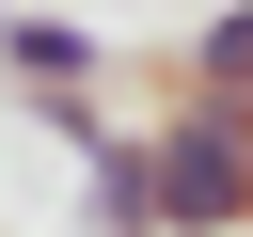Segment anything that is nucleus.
<instances>
[{
	"label": "nucleus",
	"instance_id": "obj_1",
	"mask_svg": "<svg viewBox=\"0 0 253 237\" xmlns=\"http://www.w3.org/2000/svg\"><path fill=\"white\" fill-rule=\"evenodd\" d=\"M158 221L174 237H253V95H190L158 111Z\"/></svg>",
	"mask_w": 253,
	"mask_h": 237
},
{
	"label": "nucleus",
	"instance_id": "obj_3",
	"mask_svg": "<svg viewBox=\"0 0 253 237\" xmlns=\"http://www.w3.org/2000/svg\"><path fill=\"white\" fill-rule=\"evenodd\" d=\"M95 63H111V47H95L79 16H0V79H32V95H95Z\"/></svg>",
	"mask_w": 253,
	"mask_h": 237
},
{
	"label": "nucleus",
	"instance_id": "obj_4",
	"mask_svg": "<svg viewBox=\"0 0 253 237\" xmlns=\"http://www.w3.org/2000/svg\"><path fill=\"white\" fill-rule=\"evenodd\" d=\"M190 95H253V0H221L206 32H190V63H174Z\"/></svg>",
	"mask_w": 253,
	"mask_h": 237
},
{
	"label": "nucleus",
	"instance_id": "obj_2",
	"mask_svg": "<svg viewBox=\"0 0 253 237\" xmlns=\"http://www.w3.org/2000/svg\"><path fill=\"white\" fill-rule=\"evenodd\" d=\"M47 142L79 158L95 237H174V221H158V126H126V111H95V95H47Z\"/></svg>",
	"mask_w": 253,
	"mask_h": 237
}]
</instances>
